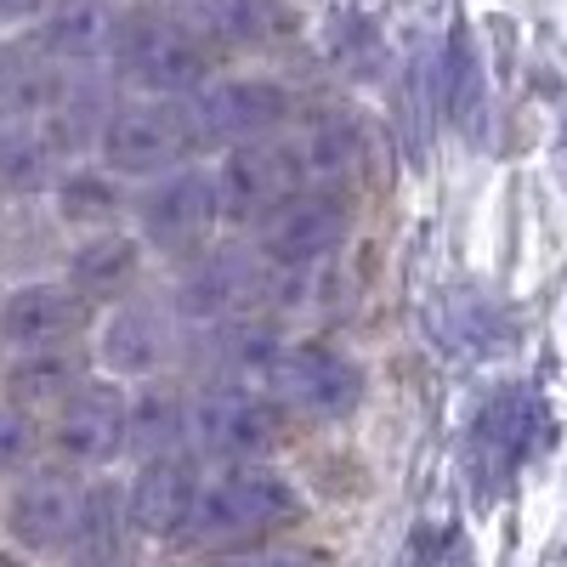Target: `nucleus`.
Here are the masks:
<instances>
[{
    "label": "nucleus",
    "mask_w": 567,
    "mask_h": 567,
    "mask_svg": "<svg viewBox=\"0 0 567 567\" xmlns=\"http://www.w3.org/2000/svg\"><path fill=\"white\" fill-rule=\"evenodd\" d=\"M301 511H307V499L284 471H272V465H221L199 488L187 539H199V545H250V539H267L278 528H296Z\"/></svg>",
    "instance_id": "obj_1"
},
{
    "label": "nucleus",
    "mask_w": 567,
    "mask_h": 567,
    "mask_svg": "<svg viewBox=\"0 0 567 567\" xmlns=\"http://www.w3.org/2000/svg\"><path fill=\"white\" fill-rule=\"evenodd\" d=\"M210 52L187 34L171 12H136V18H120V34L109 45V69H114V85L136 91V97H165V103H182L210 80Z\"/></svg>",
    "instance_id": "obj_2"
},
{
    "label": "nucleus",
    "mask_w": 567,
    "mask_h": 567,
    "mask_svg": "<svg viewBox=\"0 0 567 567\" xmlns=\"http://www.w3.org/2000/svg\"><path fill=\"white\" fill-rule=\"evenodd\" d=\"M131 216H136V239L148 245V250H159L171 261L199 256L216 239V227H221L210 165L187 159V165H171V171H159L148 182H136Z\"/></svg>",
    "instance_id": "obj_3"
},
{
    "label": "nucleus",
    "mask_w": 567,
    "mask_h": 567,
    "mask_svg": "<svg viewBox=\"0 0 567 567\" xmlns=\"http://www.w3.org/2000/svg\"><path fill=\"white\" fill-rule=\"evenodd\" d=\"M187 109V131H194V148H245V142H267L284 136L296 114L290 85L272 74H227V80H205L194 97H182Z\"/></svg>",
    "instance_id": "obj_4"
},
{
    "label": "nucleus",
    "mask_w": 567,
    "mask_h": 567,
    "mask_svg": "<svg viewBox=\"0 0 567 567\" xmlns=\"http://www.w3.org/2000/svg\"><path fill=\"white\" fill-rule=\"evenodd\" d=\"M278 409L307 414V420H347L363 392H369V374L352 352L329 347V341H290L278 347L256 381Z\"/></svg>",
    "instance_id": "obj_5"
},
{
    "label": "nucleus",
    "mask_w": 567,
    "mask_h": 567,
    "mask_svg": "<svg viewBox=\"0 0 567 567\" xmlns=\"http://www.w3.org/2000/svg\"><path fill=\"white\" fill-rule=\"evenodd\" d=\"M272 290V267L250 245H205L187 256L171 290V312L182 323H233L261 307Z\"/></svg>",
    "instance_id": "obj_6"
},
{
    "label": "nucleus",
    "mask_w": 567,
    "mask_h": 567,
    "mask_svg": "<svg viewBox=\"0 0 567 567\" xmlns=\"http://www.w3.org/2000/svg\"><path fill=\"white\" fill-rule=\"evenodd\" d=\"M194 148V131H187V109L165 103V97H131L114 103L103 136H97V159L125 176V182H148L171 165H187Z\"/></svg>",
    "instance_id": "obj_7"
},
{
    "label": "nucleus",
    "mask_w": 567,
    "mask_h": 567,
    "mask_svg": "<svg viewBox=\"0 0 567 567\" xmlns=\"http://www.w3.org/2000/svg\"><path fill=\"white\" fill-rule=\"evenodd\" d=\"M278 414L284 409L261 386L216 381L194 398V409H187V443L205 460H221V465H256L261 454L278 449Z\"/></svg>",
    "instance_id": "obj_8"
},
{
    "label": "nucleus",
    "mask_w": 567,
    "mask_h": 567,
    "mask_svg": "<svg viewBox=\"0 0 567 567\" xmlns=\"http://www.w3.org/2000/svg\"><path fill=\"white\" fill-rule=\"evenodd\" d=\"M545 443V403L534 386H499L488 392V403L471 420V437H465V471L477 494H499L516 471L528 465V454Z\"/></svg>",
    "instance_id": "obj_9"
},
{
    "label": "nucleus",
    "mask_w": 567,
    "mask_h": 567,
    "mask_svg": "<svg viewBox=\"0 0 567 567\" xmlns=\"http://www.w3.org/2000/svg\"><path fill=\"white\" fill-rule=\"evenodd\" d=\"M352 233V205L347 194H336V187H301V194L290 205H278L261 227H256V256L272 267V272H318L329 256H336L347 245Z\"/></svg>",
    "instance_id": "obj_10"
},
{
    "label": "nucleus",
    "mask_w": 567,
    "mask_h": 567,
    "mask_svg": "<svg viewBox=\"0 0 567 567\" xmlns=\"http://www.w3.org/2000/svg\"><path fill=\"white\" fill-rule=\"evenodd\" d=\"M210 176H216L221 221H239V227H261L278 205H290L307 187V165L296 154V142H284V136L227 148L221 165H210Z\"/></svg>",
    "instance_id": "obj_11"
},
{
    "label": "nucleus",
    "mask_w": 567,
    "mask_h": 567,
    "mask_svg": "<svg viewBox=\"0 0 567 567\" xmlns=\"http://www.w3.org/2000/svg\"><path fill=\"white\" fill-rule=\"evenodd\" d=\"M182 318L159 296H125L103 336H97V363L109 369V381H154L159 369L182 358Z\"/></svg>",
    "instance_id": "obj_12"
},
{
    "label": "nucleus",
    "mask_w": 567,
    "mask_h": 567,
    "mask_svg": "<svg viewBox=\"0 0 567 567\" xmlns=\"http://www.w3.org/2000/svg\"><path fill=\"white\" fill-rule=\"evenodd\" d=\"M125 409L131 392L120 381H85L80 392H69L52 414L58 460L80 471H109L114 460H125Z\"/></svg>",
    "instance_id": "obj_13"
},
{
    "label": "nucleus",
    "mask_w": 567,
    "mask_h": 567,
    "mask_svg": "<svg viewBox=\"0 0 567 567\" xmlns=\"http://www.w3.org/2000/svg\"><path fill=\"white\" fill-rule=\"evenodd\" d=\"M91 323V307L63 278H23L18 290L0 296V347L7 352H45L74 347Z\"/></svg>",
    "instance_id": "obj_14"
},
{
    "label": "nucleus",
    "mask_w": 567,
    "mask_h": 567,
    "mask_svg": "<svg viewBox=\"0 0 567 567\" xmlns=\"http://www.w3.org/2000/svg\"><path fill=\"white\" fill-rule=\"evenodd\" d=\"M80 505H85V483H74L69 471H29L7 499V534L29 556H69Z\"/></svg>",
    "instance_id": "obj_15"
},
{
    "label": "nucleus",
    "mask_w": 567,
    "mask_h": 567,
    "mask_svg": "<svg viewBox=\"0 0 567 567\" xmlns=\"http://www.w3.org/2000/svg\"><path fill=\"white\" fill-rule=\"evenodd\" d=\"M199 465L182 454H159V460H136V477L120 488L125 494V523L131 534L142 539H176L187 534V523H194V505H199Z\"/></svg>",
    "instance_id": "obj_16"
},
{
    "label": "nucleus",
    "mask_w": 567,
    "mask_h": 567,
    "mask_svg": "<svg viewBox=\"0 0 567 567\" xmlns=\"http://www.w3.org/2000/svg\"><path fill=\"white\" fill-rule=\"evenodd\" d=\"M120 34L114 0H45V12L29 23V52L58 69H97Z\"/></svg>",
    "instance_id": "obj_17"
},
{
    "label": "nucleus",
    "mask_w": 567,
    "mask_h": 567,
    "mask_svg": "<svg viewBox=\"0 0 567 567\" xmlns=\"http://www.w3.org/2000/svg\"><path fill=\"white\" fill-rule=\"evenodd\" d=\"M171 18L205 52H261L290 34V0H176Z\"/></svg>",
    "instance_id": "obj_18"
},
{
    "label": "nucleus",
    "mask_w": 567,
    "mask_h": 567,
    "mask_svg": "<svg viewBox=\"0 0 567 567\" xmlns=\"http://www.w3.org/2000/svg\"><path fill=\"white\" fill-rule=\"evenodd\" d=\"M142 278V239L109 227V233H85V239L69 250V290L97 312V307H120L125 296H136Z\"/></svg>",
    "instance_id": "obj_19"
},
{
    "label": "nucleus",
    "mask_w": 567,
    "mask_h": 567,
    "mask_svg": "<svg viewBox=\"0 0 567 567\" xmlns=\"http://www.w3.org/2000/svg\"><path fill=\"white\" fill-rule=\"evenodd\" d=\"M52 210L63 227L109 233L120 227V216H131V182L114 176L103 159H69L63 176L52 182Z\"/></svg>",
    "instance_id": "obj_20"
},
{
    "label": "nucleus",
    "mask_w": 567,
    "mask_h": 567,
    "mask_svg": "<svg viewBox=\"0 0 567 567\" xmlns=\"http://www.w3.org/2000/svg\"><path fill=\"white\" fill-rule=\"evenodd\" d=\"M432 329H437V341L460 358H494L516 341V323L511 312L483 296V290H471V284H460V290H443L437 307H432Z\"/></svg>",
    "instance_id": "obj_21"
},
{
    "label": "nucleus",
    "mask_w": 567,
    "mask_h": 567,
    "mask_svg": "<svg viewBox=\"0 0 567 567\" xmlns=\"http://www.w3.org/2000/svg\"><path fill=\"white\" fill-rule=\"evenodd\" d=\"M91 381V358L80 347H45V352H12L0 363V398L18 409H58L69 392Z\"/></svg>",
    "instance_id": "obj_22"
},
{
    "label": "nucleus",
    "mask_w": 567,
    "mask_h": 567,
    "mask_svg": "<svg viewBox=\"0 0 567 567\" xmlns=\"http://www.w3.org/2000/svg\"><path fill=\"white\" fill-rule=\"evenodd\" d=\"M69 154L40 120H0V194L12 199H40L52 194Z\"/></svg>",
    "instance_id": "obj_23"
},
{
    "label": "nucleus",
    "mask_w": 567,
    "mask_h": 567,
    "mask_svg": "<svg viewBox=\"0 0 567 567\" xmlns=\"http://www.w3.org/2000/svg\"><path fill=\"white\" fill-rule=\"evenodd\" d=\"M187 409H194L187 392H176L165 381H142V392L125 409V454H136V460L182 454L187 449Z\"/></svg>",
    "instance_id": "obj_24"
},
{
    "label": "nucleus",
    "mask_w": 567,
    "mask_h": 567,
    "mask_svg": "<svg viewBox=\"0 0 567 567\" xmlns=\"http://www.w3.org/2000/svg\"><path fill=\"white\" fill-rule=\"evenodd\" d=\"M296 154L307 165V187H336L341 194V187L363 171V159H369V136H363V125L352 114H329V120L307 125V136L296 142Z\"/></svg>",
    "instance_id": "obj_25"
},
{
    "label": "nucleus",
    "mask_w": 567,
    "mask_h": 567,
    "mask_svg": "<svg viewBox=\"0 0 567 567\" xmlns=\"http://www.w3.org/2000/svg\"><path fill=\"white\" fill-rule=\"evenodd\" d=\"M125 494L114 483H91L85 488V505H80V528H74V545H69V567H114L120 550H125Z\"/></svg>",
    "instance_id": "obj_26"
},
{
    "label": "nucleus",
    "mask_w": 567,
    "mask_h": 567,
    "mask_svg": "<svg viewBox=\"0 0 567 567\" xmlns=\"http://www.w3.org/2000/svg\"><path fill=\"white\" fill-rule=\"evenodd\" d=\"M443 109L465 131L483 125V63H477V45H471L465 29H454L449 58H443Z\"/></svg>",
    "instance_id": "obj_27"
},
{
    "label": "nucleus",
    "mask_w": 567,
    "mask_h": 567,
    "mask_svg": "<svg viewBox=\"0 0 567 567\" xmlns=\"http://www.w3.org/2000/svg\"><path fill=\"white\" fill-rule=\"evenodd\" d=\"M34 454H40V420L18 403H0V477L23 471Z\"/></svg>",
    "instance_id": "obj_28"
},
{
    "label": "nucleus",
    "mask_w": 567,
    "mask_h": 567,
    "mask_svg": "<svg viewBox=\"0 0 567 567\" xmlns=\"http://www.w3.org/2000/svg\"><path fill=\"white\" fill-rule=\"evenodd\" d=\"M210 567H318V556L301 545H261V550H227Z\"/></svg>",
    "instance_id": "obj_29"
},
{
    "label": "nucleus",
    "mask_w": 567,
    "mask_h": 567,
    "mask_svg": "<svg viewBox=\"0 0 567 567\" xmlns=\"http://www.w3.org/2000/svg\"><path fill=\"white\" fill-rule=\"evenodd\" d=\"M45 12V0H0V23H34Z\"/></svg>",
    "instance_id": "obj_30"
},
{
    "label": "nucleus",
    "mask_w": 567,
    "mask_h": 567,
    "mask_svg": "<svg viewBox=\"0 0 567 567\" xmlns=\"http://www.w3.org/2000/svg\"><path fill=\"white\" fill-rule=\"evenodd\" d=\"M556 176L567 187V109H561V125H556Z\"/></svg>",
    "instance_id": "obj_31"
},
{
    "label": "nucleus",
    "mask_w": 567,
    "mask_h": 567,
    "mask_svg": "<svg viewBox=\"0 0 567 567\" xmlns=\"http://www.w3.org/2000/svg\"><path fill=\"white\" fill-rule=\"evenodd\" d=\"M0 567H18V556H12V550H0Z\"/></svg>",
    "instance_id": "obj_32"
},
{
    "label": "nucleus",
    "mask_w": 567,
    "mask_h": 567,
    "mask_svg": "<svg viewBox=\"0 0 567 567\" xmlns=\"http://www.w3.org/2000/svg\"><path fill=\"white\" fill-rule=\"evenodd\" d=\"M0 63H7V52H0Z\"/></svg>",
    "instance_id": "obj_33"
}]
</instances>
